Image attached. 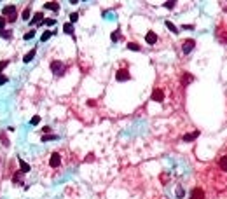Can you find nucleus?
<instances>
[{
  "label": "nucleus",
  "instance_id": "obj_27",
  "mask_svg": "<svg viewBox=\"0 0 227 199\" xmlns=\"http://www.w3.org/2000/svg\"><path fill=\"white\" fill-rule=\"evenodd\" d=\"M175 5H176V2H164V7H166V9H173Z\"/></svg>",
  "mask_w": 227,
  "mask_h": 199
},
{
  "label": "nucleus",
  "instance_id": "obj_22",
  "mask_svg": "<svg viewBox=\"0 0 227 199\" xmlns=\"http://www.w3.org/2000/svg\"><path fill=\"white\" fill-rule=\"evenodd\" d=\"M30 14H31V9H30V7H26V9L23 10V19H25V21H28Z\"/></svg>",
  "mask_w": 227,
  "mask_h": 199
},
{
  "label": "nucleus",
  "instance_id": "obj_32",
  "mask_svg": "<svg viewBox=\"0 0 227 199\" xmlns=\"http://www.w3.org/2000/svg\"><path fill=\"white\" fill-rule=\"evenodd\" d=\"M7 65H9V61H0V70H4Z\"/></svg>",
  "mask_w": 227,
  "mask_h": 199
},
{
  "label": "nucleus",
  "instance_id": "obj_21",
  "mask_svg": "<svg viewBox=\"0 0 227 199\" xmlns=\"http://www.w3.org/2000/svg\"><path fill=\"white\" fill-rule=\"evenodd\" d=\"M63 30H65V33H73V26H72V23H65Z\"/></svg>",
  "mask_w": 227,
  "mask_h": 199
},
{
  "label": "nucleus",
  "instance_id": "obj_26",
  "mask_svg": "<svg viewBox=\"0 0 227 199\" xmlns=\"http://www.w3.org/2000/svg\"><path fill=\"white\" fill-rule=\"evenodd\" d=\"M33 35H35V30H31V31H28V33H25V37H23V39H25V40H30Z\"/></svg>",
  "mask_w": 227,
  "mask_h": 199
},
{
  "label": "nucleus",
  "instance_id": "obj_4",
  "mask_svg": "<svg viewBox=\"0 0 227 199\" xmlns=\"http://www.w3.org/2000/svg\"><path fill=\"white\" fill-rule=\"evenodd\" d=\"M49 166H51V168H60V166H61V154L52 152L51 157H49Z\"/></svg>",
  "mask_w": 227,
  "mask_h": 199
},
{
  "label": "nucleus",
  "instance_id": "obj_18",
  "mask_svg": "<svg viewBox=\"0 0 227 199\" xmlns=\"http://www.w3.org/2000/svg\"><path fill=\"white\" fill-rule=\"evenodd\" d=\"M128 49H129V51H134V52H136V51H142V47H140L138 44H134V42H129V44H128Z\"/></svg>",
  "mask_w": 227,
  "mask_h": 199
},
{
  "label": "nucleus",
  "instance_id": "obj_33",
  "mask_svg": "<svg viewBox=\"0 0 227 199\" xmlns=\"http://www.w3.org/2000/svg\"><path fill=\"white\" fill-rule=\"evenodd\" d=\"M77 18H79V14H77V12H73L72 16H70V21H77Z\"/></svg>",
  "mask_w": 227,
  "mask_h": 199
},
{
  "label": "nucleus",
  "instance_id": "obj_29",
  "mask_svg": "<svg viewBox=\"0 0 227 199\" xmlns=\"http://www.w3.org/2000/svg\"><path fill=\"white\" fill-rule=\"evenodd\" d=\"M5 23H7V21H5V18H0V31L5 28Z\"/></svg>",
  "mask_w": 227,
  "mask_h": 199
},
{
  "label": "nucleus",
  "instance_id": "obj_12",
  "mask_svg": "<svg viewBox=\"0 0 227 199\" xmlns=\"http://www.w3.org/2000/svg\"><path fill=\"white\" fill-rule=\"evenodd\" d=\"M2 14H4V16H12V14H16V5H5L4 10H2Z\"/></svg>",
  "mask_w": 227,
  "mask_h": 199
},
{
  "label": "nucleus",
  "instance_id": "obj_23",
  "mask_svg": "<svg viewBox=\"0 0 227 199\" xmlns=\"http://www.w3.org/2000/svg\"><path fill=\"white\" fill-rule=\"evenodd\" d=\"M0 37H4V39H10V30H2V31H0Z\"/></svg>",
  "mask_w": 227,
  "mask_h": 199
},
{
  "label": "nucleus",
  "instance_id": "obj_34",
  "mask_svg": "<svg viewBox=\"0 0 227 199\" xmlns=\"http://www.w3.org/2000/svg\"><path fill=\"white\" fill-rule=\"evenodd\" d=\"M7 82V77L5 75H0V84H5Z\"/></svg>",
  "mask_w": 227,
  "mask_h": 199
},
{
  "label": "nucleus",
  "instance_id": "obj_8",
  "mask_svg": "<svg viewBox=\"0 0 227 199\" xmlns=\"http://www.w3.org/2000/svg\"><path fill=\"white\" fill-rule=\"evenodd\" d=\"M194 80V75L192 73H189V72H184L182 73V77H180V82H182V86H187V84H190Z\"/></svg>",
  "mask_w": 227,
  "mask_h": 199
},
{
  "label": "nucleus",
  "instance_id": "obj_15",
  "mask_svg": "<svg viewBox=\"0 0 227 199\" xmlns=\"http://www.w3.org/2000/svg\"><path fill=\"white\" fill-rule=\"evenodd\" d=\"M40 19H44V14H42V12H37V14L31 18V25H39V21Z\"/></svg>",
  "mask_w": 227,
  "mask_h": 199
},
{
  "label": "nucleus",
  "instance_id": "obj_17",
  "mask_svg": "<svg viewBox=\"0 0 227 199\" xmlns=\"http://www.w3.org/2000/svg\"><path fill=\"white\" fill-rule=\"evenodd\" d=\"M52 35H56V30L54 31H44V33H42V42H46V40H49V37H52Z\"/></svg>",
  "mask_w": 227,
  "mask_h": 199
},
{
  "label": "nucleus",
  "instance_id": "obj_24",
  "mask_svg": "<svg viewBox=\"0 0 227 199\" xmlns=\"http://www.w3.org/2000/svg\"><path fill=\"white\" fill-rule=\"evenodd\" d=\"M184 196H185V190L182 189V187H178L176 189V198H184Z\"/></svg>",
  "mask_w": 227,
  "mask_h": 199
},
{
  "label": "nucleus",
  "instance_id": "obj_19",
  "mask_svg": "<svg viewBox=\"0 0 227 199\" xmlns=\"http://www.w3.org/2000/svg\"><path fill=\"white\" fill-rule=\"evenodd\" d=\"M60 136L58 135H46V136H42V141H52V140H58Z\"/></svg>",
  "mask_w": 227,
  "mask_h": 199
},
{
  "label": "nucleus",
  "instance_id": "obj_13",
  "mask_svg": "<svg viewBox=\"0 0 227 199\" xmlns=\"http://www.w3.org/2000/svg\"><path fill=\"white\" fill-rule=\"evenodd\" d=\"M18 162H19V171L21 173H28V171H30V164H28V162H25L23 159H18Z\"/></svg>",
  "mask_w": 227,
  "mask_h": 199
},
{
  "label": "nucleus",
  "instance_id": "obj_11",
  "mask_svg": "<svg viewBox=\"0 0 227 199\" xmlns=\"http://www.w3.org/2000/svg\"><path fill=\"white\" fill-rule=\"evenodd\" d=\"M44 9H49V10L58 12V10H60V4H56V2H46V4H44Z\"/></svg>",
  "mask_w": 227,
  "mask_h": 199
},
{
  "label": "nucleus",
  "instance_id": "obj_10",
  "mask_svg": "<svg viewBox=\"0 0 227 199\" xmlns=\"http://www.w3.org/2000/svg\"><path fill=\"white\" fill-rule=\"evenodd\" d=\"M145 42H147V44H155V42H157V35H155L152 30L147 31V35H145Z\"/></svg>",
  "mask_w": 227,
  "mask_h": 199
},
{
  "label": "nucleus",
  "instance_id": "obj_1",
  "mask_svg": "<svg viewBox=\"0 0 227 199\" xmlns=\"http://www.w3.org/2000/svg\"><path fill=\"white\" fill-rule=\"evenodd\" d=\"M215 168L220 175H227V154H220L215 161Z\"/></svg>",
  "mask_w": 227,
  "mask_h": 199
},
{
  "label": "nucleus",
  "instance_id": "obj_5",
  "mask_svg": "<svg viewBox=\"0 0 227 199\" xmlns=\"http://www.w3.org/2000/svg\"><path fill=\"white\" fill-rule=\"evenodd\" d=\"M115 79L119 80V82H124V80L131 79V75H129L128 68H119V70H117V73H115Z\"/></svg>",
  "mask_w": 227,
  "mask_h": 199
},
{
  "label": "nucleus",
  "instance_id": "obj_28",
  "mask_svg": "<svg viewBox=\"0 0 227 199\" xmlns=\"http://www.w3.org/2000/svg\"><path fill=\"white\" fill-rule=\"evenodd\" d=\"M39 120H40V117H39V115H33V117H31V124H33V126H35V124H39Z\"/></svg>",
  "mask_w": 227,
  "mask_h": 199
},
{
  "label": "nucleus",
  "instance_id": "obj_25",
  "mask_svg": "<svg viewBox=\"0 0 227 199\" xmlns=\"http://www.w3.org/2000/svg\"><path fill=\"white\" fill-rule=\"evenodd\" d=\"M119 35H121V31L119 30H115L112 33V42H117V40H119Z\"/></svg>",
  "mask_w": 227,
  "mask_h": 199
},
{
  "label": "nucleus",
  "instance_id": "obj_30",
  "mask_svg": "<svg viewBox=\"0 0 227 199\" xmlns=\"http://www.w3.org/2000/svg\"><path fill=\"white\" fill-rule=\"evenodd\" d=\"M56 23V19H44V25H47V26H52Z\"/></svg>",
  "mask_w": 227,
  "mask_h": 199
},
{
  "label": "nucleus",
  "instance_id": "obj_31",
  "mask_svg": "<svg viewBox=\"0 0 227 199\" xmlns=\"http://www.w3.org/2000/svg\"><path fill=\"white\" fill-rule=\"evenodd\" d=\"M16 19H18V14H12V16H9V19H7V23H14Z\"/></svg>",
  "mask_w": 227,
  "mask_h": 199
},
{
  "label": "nucleus",
  "instance_id": "obj_9",
  "mask_svg": "<svg viewBox=\"0 0 227 199\" xmlns=\"http://www.w3.org/2000/svg\"><path fill=\"white\" fill-rule=\"evenodd\" d=\"M199 135H201V133H199L197 129H196V131H190V133L184 135V136H182V140H184V141H194V140H196Z\"/></svg>",
  "mask_w": 227,
  "mask_h": 199
},
{
  "label": "nucleus",
  "instance_id": "obj_3",
  "mask_svg": "<svg viewBox=\"0 0 227 199\" xmlns=\"http://www.w3.org/2000/svg\"><path fill=\"white\" fill-rule=\"evenodd\" d=\"M150 98H152V101H157V103H163L166 98V93L161 88H155L154 91H152V94H150Z\"/></svg>",
  "mask_w": 227,
  "mask_h": 199
},
{
  "label": "nucleus",
  "instance_id": "obj_14",
  "mask_svg": "<svg viewBox=\"0 0 227 199\" xmlns=\"http://www.w3.org/2000/svg\"><path fill=\"white\" fill-rule=\"evenodd\" d=\"M12 182H14V183H23V173H21V171H16L14 177H12Z\"/></svg>",
  "mask_w": 227,
  "mask_h": 199
},
{
  "label": "nucleus",
  "instance_id": "obj_16",
  "mask_svg": "<svg viewBox=\"0 0 227 199\" xmlns=\"http://www.w3.org/2000/svg\"><path fill=\"white\" fill-rule=\"evenodd\" d=\"M33 56H35V49H31L28 54H25V56H23V61H25V63H28V61L33 60Z\"/></svg>",
  "mask_w": 227,
  "mask_h": 199
},
{
  "label": "nucleus",
  "instance_id": "obj_7",
  "mask_svg": "<svg viewBox=\"0 0 227 199\" xmlns=\"http://www.w3.org/2000/svg\"><path fill=\"white\" fill-rule=\"evenodd\" d=\"M190 199H205V190L201 187H194L190 190Z\"/></svg>",
  "mask_w": 227,
  "mask_h": 199
},
{
  "label": "nucleus",
  "instance_id": "obj_2",
  "mask_svg": "<svg viewBox=\"0 0 227 199\" xmlns=\"http://www.w3.org/2000/svg\"><path fill=\"white\" fill-rule=\"evenodd\" d=\"M65 70H66L65 63H61V61H51V72L54 75L61 77V75H65Z\"/></svg>",
  "mask_w": 227,
  "mask_h": 199
},
{
  "label": "nucleus",
  "instance_id": "obj_20",
  "mask_svg": "<svg viewBox=\"0 0 227 199\" xmlns=\"http://www.w3.org/2000/svg\"><path fill=\"white\" fill-rule=\"evenodd\" d=\"M166 26H168V30L170 31H173V33H178V28H176L175 25L171 23V21H166Z\"/></svg>",
  "mask_w": 227,
  "mask_h": 199
},
{
  "label": "nucleus",
  "instance_id": "obj_6",
  "mask_svg": "<svg viewBox=\"0 0 227 199\" xmlns=\"http://www.w3.org/2000/svg\"><path fill=\"white\" fill-rule=\"evenodd\" d=\"M194 47H196V40H192V39L185 40V42L182 44V51H184V54L192 52V51H194Z\"/></svg>",
  "mask_w": 227,
  "mask_h": 199
}]
</instances>
